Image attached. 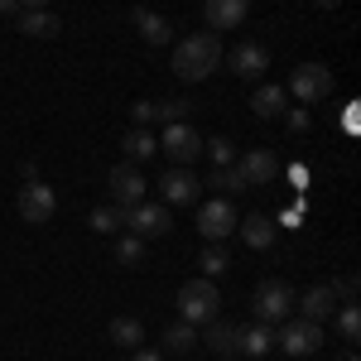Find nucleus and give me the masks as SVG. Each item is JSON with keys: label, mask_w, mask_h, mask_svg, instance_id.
<instances>
[{"label": "nucleus", "mask_w": 361, "mask_h": 361, "mask_svg": "<svg viewBox=\"0 0 361 361\" xmlns=\"http://www.w3.org/2000/svg\"><path fill=\"white\" fill-rule=\"evenodd\" d=\"M87 226H92L97 236H111L116 226H121V207H92V217H87Z\"/></svg>", "instance_id": "nucleus-27"}, {"label": "nucleus", "mask_w": 361, "mask_h": 361, "mask_svg": "<svg viewBox=\"0 0 361 361\" xmlns=\"http://www.w3.org/2000/svg\"><path fill=\"white\" fill-rule=\"evenodd\" d=\"M54 0H20V10H49Z\"/></svg>", "instance_id": "nucleus-36"}, {"label": "nucleus", "mask_w": 361, "mask_h": 361, "mask_svg": "<svg viewBox=\"0 0 361 361\" xmlns=\"http://www.w3.org/2000/svg\"><path fill=\"white\" fill-rule=\"evenodd\" d=\"M217 63H222V39H217L212 29H197V34H188V39L173 44V73H178V82H202V78H212Z\"/></svg>", "instance_id": "nucleus-1"}, {"label": "nucleus", "mask_w": 361, "mask_h": 361, "mask_svg": "<svg viewBox=\"0 0 361 361\" xmlns=\"http://www.w3.org/2000/svg\"><path fill=\"white\" fill-rule=\"evenodd\" d=\"M337 5H342V0H318V10H337Z\"/></svg>", "instance_id": "nucleus-38"}, {"label": "nucleus", "mask_w": 361, "mask_h": 361, "mask_svg": "<svg viewBox=\"0 0 361 361\" xmlns=\"http://www.w3.org/2000/svg\"><path fill=\"white\" fill-rule=\"evenodd\" d=\"M250 15V0H202V20H207V29H236L246 25Z\"/></svg>", "instance_id": "nucleus-13"}, {"label": "nucleus", "mask_w": 361, "mask_h": 361, "mask_svg": "<svg viewBox=\"0 0 361 361\" xmlns=\"http://www.w3.org/2000/svg\"><path fill=\"white\" fill-rule=\"evenodd\" d=\"M130 116H135V126H149V121H154V102H135Z\"/></svg>", "instance_id": "nucleus-33"}, {"label": "nucleus", "mask_w": 361, "mask_h": 361, "mask_svg": "<svg viewBox=\"0 0 361 361\" xmlns=\"http://www.w3.org/2000/svg\"><path fill=\"white\" fill-rule=\"evenodd\" d=\"M106 337H111L116 347L135 352V347H140V337H145V328H140V318H130V313H121V318H111V328H106Z\"/></svg>", "instance_id": "nucleus-23"}, {"label": "nucleus", "mask_w": 361, "mask_h": 361, "mask_svg": "<svg viewBox=\"0 0 361 361\" xmlns=\"http://www.w3.org/2000/svg\"><path fill=\"white\" fill-rule=\"evenodd\" d=\"M54 212H58V193L49 183H25V188H20V217H25L29 226L54 222Z\"/></svg>", "instance_id": "nucleus-9"}, {"label": "nucleus", "mask_w": 361, "mask_h": 361, "mask_svg": "<svg viewBox=\"0 0 361 361\" xmlns=\"http://www.w3.org/2000/svg\"><path fill=\"white\" fill-rule=\"evenodd\" d=\"M130 361H164V357H159V352H149V347H135V352H130Z\"/></svg>", "instance_id": "nucleus-34"}, {"label": "nucleus", "mask_w": 361, "mask_h": 361, "mask_svg": "<svg viewBox=\"0 0 361 361\" xmlns=\"http://www.w3.org/2000/svg\"><path fill=\"white\" fill-rule=\"evenodd\" d=\"M333 284H313V289H304V294H294V308H299V318H308V323H328L333 318Z\"/></svg>", "instance_id": "nucleus-14"}, {"label": "nucleus", "mask_w": 361, "mask_h": 361, "mask_svg": "<svg viewBox=\"0 0 361 361\" xmlns=\"http://www.w3.org/2000/svg\"><path fill=\"white\" fill-rule=\"evenodd\" d=\"M342 361H357V352H342Z\"/></svg>", "instance_id": "nucleus-39"}, {"label": "nucleus", "mask_w": 361, "mask_h": 361, "mask_svg": "<svg viewBox=\"0 0 361 361\" xmlns=\"http://www.w3.org/2000/svg\"><path fill=\"white\" fill-rule=\"evenodd\" d=\"M197 231H202V241H226V236L236 231V207H231L226 197L202 202V207H197Z\"/></svg>", "instance_id": "nucleus-8"}, {"label": "nucleus", "mask_w": 361, "mask_h": 361, "mask_svg": "<svg viewBox=\"0 0 361 361\" xmlns=\"http://www.w3.org/2000/svg\"><path fill=\"white\" fill-rule=\"evenodd\" d=\"M159 193H164V207H188V202H197L202 183H197L183 164H173L164 178H159Z\"/></svg>", "instance_id": "nucleus-11"}, {"label": "nucleus", "mask_w": 361, "mask_h": 361, "mask_svg": "<svg viewBox=\"0 0 361 361\" xmlns=\"http://www.w3.org/2000/svg\"><path fill=\"white\" fill-rule=\"evenodd\" d=\"M20 10V0H0V15H15Z\"/></svg>", "instance_id": "nucleus-37"}, {"label": "nucleus", "mask_w": 361, "mask_h": 361, "mask_svg": "<svg viewBox=\"0 0 361 361\" xmlns=\"http://www.w3.org/2000/svg\"><path fill=\"white\" fill-rule=\"evenodd\" d=\"M159 149L169 154V164H193L197 154H202V135H197L188 121H173V126H164V135H159Z\"/></svg>", "instance_id": "nucleus-6"}, {"label": "nucleus", "mask_w": 361, "mask_h": 361, "mask_svg": "<svg viewBox=\"0 0 361 361\" xmlns=\"http://www.w3.org/2000/svg\"><path fill=\"white\" fill-rule=\"evenodd\" d=\"M207 347H212L217 357H241V328L212 318V323H207Z\"/></svg>", "instance_id": "nucleus-19"}, {"label": "nucleus", "mask_w": 361, "mask_h": 361, "mask_svg": "<svg viewBox=\"0 0 361 361\" xmlns=\"http://www.w3.org/2000/svg\"><path fill=\"white\" fill-rule=\"evenodd\" d=\"M222 308V294H217V279H188L178 284V318L183 323H212Z\"/></svg>", "instance_id": "nucleus-2"}, {"label": "nucleus", "mask_w": 361, "mask_h": 361, "mask_svg": "<svg viewBox=\"0 0 361 361\" xmlns=\"http://www.w3.org/2000/svg\"><path fill=\"white\" fill-rule=\"evenodd\" d=\"M284 106H289V92L275 82H260L255 92H250V111L260 116V121H275V116H284Z\"/></svg>", "instance_id": "nucleus-17"}, {"label": "nucleus", "mask_w": 361, "mask_h": 361, "mask_svg": "<svg viewBox=\"0 0 361 361\" xmlns=\"http://www.w3.org/2000/svg\"><path fill=\"white\" fill-rule=\"evenodd\" d=\"M202 149L212 154V164H217V169L236 164V149H231V140H202Z\"/></svg>", "instance_id": "nucleus-31"}, {"label": "nucleus", "mask_w": 361, "mask_h": 361, "mask_svg": "<svg viewBox=\"0 0 361 361\" xmlns=\"http://www.w3.org/2000/svg\"><path fill=\"white\" fill-rule=\"evenodd\" d=\"M121 222L130 226V236L154 241V236L173 231V207H164V202H135V207H121Z\"/></svg>", "instance_id": "nucleus-3"}, {"label": "nucleus", "mask_w": 361, "mask_h": 361, "mask_svg": "<svg viewBox=\"0 0 361 361\" xmlns=\"http://www.w3.org/2000/svg\"><path fill=\"white\" fill-rule=\"evenodd\" d=\"M121 149H126V164H145L154 149H159V140L149 135L145 126H135V130H126V140H121Z\"/></svg>", "instance_id": "nucleus-21"}, {"label": "nucleus", "mask_w": 361, "mask_h": 361, "mask_svg": "<svg viewBox=\"0 0 361 361\" xmlns=\"http://www.w3.org/2000/svg\"><path fill=\"white\" fill-rule=\"evenodd\" d=\"M222 193H246V178H241V169L236 164H226V169H217V178H212Z\"/></svg>", "instance_id": "nucleus-30"}, {"label": "nucleus", "mask_w": 361, "mask_h": 361, "mask_svg": "<svg viewBox=\"0 0 361 361\" xmlns=\"http://www.w3.org/2000/svg\"><path fill=\"white\" fill-rule=\"evenodd\" d=\"M275 347L289 357H313V352H323V323H308V318L289 313V323L275 333Z\"/></svg>", "instance_id": "nucleus-4"}, {"label": "nucleus", "mask_w": 361, "mask_h": 361, "mask_svg": "<svg viewBox=\"0 0 361 361\" xmlns=\"http://www.w3.org/2000/svg\"><path fill=\"white\" fill-rule=\"evenodd\" d=\"M333 294H347V299H352V294H357V275H347V279H342V284L333 289Z\"/></svg>", "instance_id": "nucleus-35"}, {"label": "nucleus", "mask_w": 361, "mask_h": 361, "mask_svg": "<svg viewBox=\"0 0 361 361\" xmlns=\"http://www.w3.org/2000/svg\"><path fill=\"white\" fill-rule=\"evenodd\" d=\"M337 337H342V342H352V347L361 342V308L352 304V299H347V308L337 313Z\"/></svg>", "instance_id": "nucleus-24"}, {"label": "nucleus", "mask_w": 361, "mask_h": 361, "mask_svg": "<svg viewBox=\"0 0 361 361\" xmlns=\"http://www.w3.org/2000/svg\"><path fill=\"white\" fill-rule=\"evenodd\" d=\"M116 260H121V265H140V260H145V241H140V236H121V241H116Z\"/></svg>", "instance_id": "nucleus-29"}, {"label": "nucleus", "mask_w": 361, "mask_h": 361, "mask_svg": "<svg viewBox=\"0 0 361 361\" xmlns=\"http://www.w3.org/2000/svg\"><path fill=\"white\" fill-rule=\"evenodd\" d=\"M188 111H193V102H154V121H164V126H173V121H188Z\"/></svg>", "instance_id": "nucleus-28"}, {"label": "nucleus", "mask_w": 361, "mask_h": 361, "mask_svg": "<svg viewBox=\"0 0 361 361\" xmlns=\"http://www.w3.org/2000/svg\"><path fill=\"white\" fill-rule=\"evenodd\" d=\"M284 92H294L299 102H323V97H333V68L304 63V68H294V78H289Z\"/></svg>", "instance_id": "nucleus-7"}, {"label": "nucleus", "mask_w": 361, "mask_h": 361, "mask_svg": "<svg viewBox=\"0 0 361 361\" xmlns=\"http://www.w3.org/2000/svg\"><path fill=\"white\" fill-rule=\"evenodd\" d=\"M284 126H289V135H304L308 126H313V116L304 111V106H284V116H279Z\"/></svg>", "instance_id": "nucleus-32"}, {"label": "nucleus", "mask_w": 361, "mask_h": 361, "mask_svg": "<svg viewBox=\"0 0 361 361\" xmlns=\"http://www.w3.org/2000/svg\"><path fill=\"white\" fill-rule=\"evenodd\" d=\"M226 260H231V255H226L222 241H207V250H202V279H217L226 270Z\"/></svg>", "instance_id": "nucleus-26"}, {"label": "nucleus", "mask_w": 361, "mask_h": 361, "mask_svg": "<svg viewBox=\"0 0 361 361\" xmlns=\"http://www.w3.org/2000/svg\"><path fill=\"white\" fill-rule=\"evenodd\" d=\"M130 20H135L140 39H145V44H154V49L173 39V25H169V20L159 15V10H145V5H135V15H130Z\"/></svg>", "instance_id": "nucleus-18"}, {"label": "nucleus", "mask_w": 361, "mask_h": 361, "mask_svg": "<svg viewBox=\"0 0 361 361\" xmlns=\"http://www.w3.org/2000/svg\"><path fill=\"white\" fill-rule=\"evenodd\" d=\"M275 347V323H255V328H241V357H265Z\"/></svg>", "instance_id": "nucleus-22"}, {"label": "nucleus", "mask_w": 361, "mask_h": 361, "mask_svg": "<svg viewBox=\"0 0 361 361\" xmlns=\"http://www.w3.org/2000/svg\"><path fill=\"white\" fill-rule=\"evenodd\" d=\"M236 169H241L246 188H265V183H275V178H279V159L270 154V149H250V154H241Z\"/></svg>", "instance_id": "nucleus-12"}, {"label": "nucleus", "mask_w": 361, "mask_h": 361, "mask_svg": "<svg viewBox=\"0 0 361 361\" xmlns=\"http://www.w3.org/2000/svg\"><path fill=\"white\" fill-rule=\"evenodd\" d=\"M250 304H255V323H284L294 313V289L279 284V279H265V284H255Z\"/></svg>", "instance_id": "nucleus-5"}, {"label": "nucleus", "mask_w": 361, "mask_h": 361, "mask_svg": "<svg viewBox=\"0 0 361 361\" xmlns=\"http://www.w3.org/2000/svg\"><path fill=\"white\" fill-rule=\"evenodd\" d=\"M20 29H25L29 39H58L63 34V20H58L54 10H25L20 15Z\"/></svg>", "instance_id": "nucleus-20"}, {"label": "nucleus", "mask_w": 361, "mask_h": 361, "mask_svg": "<svg viewBox=\"0 0 361 361\" xmlns=\"http://www.w3.org/2000/svg\"><path fill=\"white\" fill-rule=\"evenodd\" d=\"M164 347H169V352H193V347H197L193 323H183V318H178V323H173V328L164 333Z\"/></svg>", "instance_id": "nucleus-25"}, {"label": "nucleus", "mask_w": 361, "mask_h": 361, "mask_svg": "<svg viewBox=\"0 0 361 361\" xmlns=\"http://www.w3.org/2000/svg\"><path fill=\"white\" fill-rule=\"evenodd\" d=\"M226 63H231V73H236V78L255 82V78L270 68V54H265L260 44H250V39H246V44H236V49H231V58H226Z\"/></svg>", "instance_id": "nucleus-15"}, {"label": "nucleus", "mask_w": 361, "mask_h": 361, "mask_svg": "<svg viewBox=\"0 0 361 361\" xmlns=\"http://www.w3.org/2000/svg\"><path fill=\"white\" fill-rule=\"evenodd\" d=\"M236 231H241V241L250 250H270L275 246V217H265V212H250V217H236Z\"/></svg>", "instance_id": "nucleus-16"}, {"label": "nucleus", "mask_w": 361, "mask_h": 361, "mask_svg": "<svg viewBox=\"0 0 361 361\" xmlns=\"http://www.w3.org/2000/svg\"><path fill=\"white\" fill-rule=\"evenodd\" d=\"M106 188H111L116 207H135V202H145V173H140V164H116L111 173H106Z\"/></svg>", "instance_id": "nucleus-10"}]
</instances>
